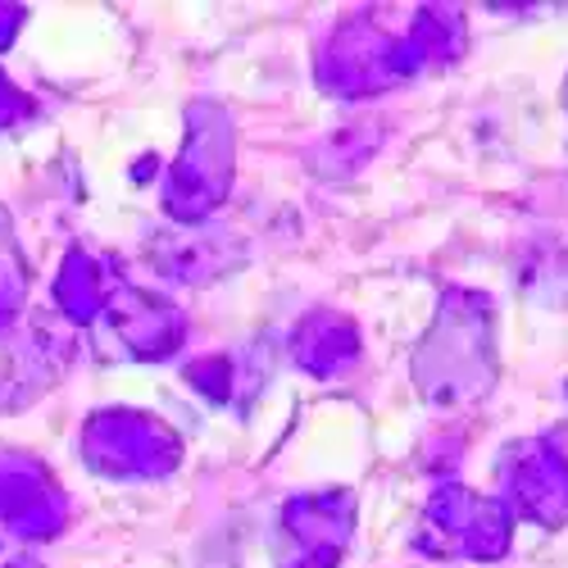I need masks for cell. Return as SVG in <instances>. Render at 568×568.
Wrapping results in <instances>:
<instances>
[{
    "mask_svg": "<svg viewBox=\"0 0 568 568\" xmlns=\"http://www.w3.org/2000/svg\"><path fill=\"white\" fill-rule=\"evenodd\" d=\"M464 51V14L455 6H423L405 37L377 28L373 14L342 23V32L323 45L318 78L337 97H368L396 87L423 69H442Z\"/></svg>",
    "mask_w": 568,
    "mask_h": 568,
    "instance_id": "6da1fadb",
    "label": "cell"
},
{
    "mask_svg": "<svg viewBox=\"0 0 568 568\" xmlns=\"http://www.w3.org/2000/svg\"><path fill=\"white\" fill-rule=\"evenodd\" d=\"M500 505L518 518L541 528L568 524V459L550 442H514L500 455Z\"/></svg>",
    "mask_w": 568,
    "mask_h": 568,
    "instance_id": "8992f818",
    "label": "cell"
},
{
    "mask_svg": "<svg viewBox=\"0 0 568 568\" xmlns=\"http://www.w3.org/2000/svg\"><path fill=\"white\" fill-rule=\"evenodd\" d=\"M292 355H296L301 368H310L318 377H333L337 368H346L359 355V337H355V327L342 314H310L296 327Z\"/></svg>",
    "mask_w": 568,
    "mask_h": 568,
    "instance_id": "9c48e42d",
    "label": "cell"
},
{
    "mask_svg": "<svg viewBox=\"0 0 568 568\" xmlns=\"http://www.w3.org/2000/svg\"><path fill=\"white\" fill-rule=\"evenodd\" d=\"M227 236L219 232H201V227H186V232H173L155 246L160 255V273L178 277V282H210L214 273L227 268Z\"/></svg>",
    "mask_w": 568,
    "mask_h": 568,
    "instance_id": "30bf717a",
    "label": "cell"
},
{
    "mask_svg": "<svg viewBox=\"0 0 568 568\" xmlns=\"http://www.w3.org/2000/svg\"><path fill=\"white\" fill-rule=\"evenodd\" d=\"M351 528H355V500L346 491L296 496L282 509V532H287L282 568H337Z\"/></svg>",
    "mask_w": 568,
    "mask_h": 568,
    "instance_id": "52a82bcc",
    "label": "cell"
},
{
    "mask_svg": "<svg viewBox=\"0 0 568 568\" xmlns=\"http://www.w3.org/2000/svg\"><path fill=\"white\" fill-rule=\"evenodd\" d=\"M514 514L491 500L473 496L459 483H442L423 509V532L418 546L433 555H464V559H500L509 550Z\"/></svg>",
    "mask_w": 568,
    "mask_h": 568,
    "instance_id": "277c9868",
    "label": "cell"
},
{
    "mask_svg": "<svg viewBox=\"0 0 568 568\" xmlns=\"http://www.w3.org/2000/svg\"><path fill=\"white\" fill-rule=\"evenodd\" d=\"M227 186H232V123L219 105H192L182 160L173 164L164 186V205L178 223H201L214 205H223Z\"/></svg>",
    "mask_w": 568,
    "mask_h": 568,
    "instance_id": "3957f363",
    "label": "cell"
},
{
    "mask_svg": "<svg viewBox=\"0 0 568 568\" xmlns=\"http://www.w3.org/2000/svg\"><path fill=\"white\" fill-rule=\"evenodd\" d=\"M232 364L227 359H201V364H192V383L201 387V392H210V400H223L227 396V383H232V373H227Z\"/></svg>",
    "mask_w": 568,
    "mask_h": 568,
    "instance_id": "7c38bea8",
    "label": "cell"
},
{
    "mask_svg": "<svg viewBox=\"0 0 568 568\" xmlns=\"http://www.w3.org/2000/svg\"><path fill=\"white\" fill-rule=\"evenodd\" d=\"M19 28V10H10V6H0V45L10 41V32Z\"/></svg>",
    "mask_w": 568,
    "mask_h": 568,
    "instance_id": "4fadbf2b",
    "label": "cell"
},
{
    "mask_svg": "<svg viewBox=\"0 0 568 568\" xmlns=\"http://www.w3.org/2000/svg\"><path fill=\"white\" fill-rule=\"evenodd\" d=\"M496 377L491 305L478 292H450L437 310L433 333L414 355V383L433 405H468L487 396Z\"/></svg>",
    "mask_w": 568,
    "mask_h": 568,
    "instance_id": "7a4b0ae2",
    "label": "cell"
},
{
    "mask_svg": "<svg viewBox=\"0 0 568 568\" xmlns=\"http://www.w3.org/2000/svg\"><path fill=\"white\" fill-rule=\"evenodd\" d=\"M55 296H60V310H64L69 318L91 323L97 314H105V305H110V296H114V277H110V268H101L97 260L69 255Z\"/></svg>",
    "mask_w": 568,
    "mask_h": 568,
    "instance_id": "8fae6325",
    "label": "cell"
},
{
    "mask_svg": "<svg viewBox=\"0 0 568 568\" xmlns=\"http://www.w3.org/2000/svg\"><path fill=\"white\" fill-rule=\"evenodd\" d=\"M87 464L105 478H160L178 464V437L160 418L136 409H105L87 423Z\"/></svg>",
    "mask_w": 568,
    "mask_h": 568,
    "instance_id": "5b68a950",
    "label": "cell"
},
{
    "mask_svg": "<svg viewBox=\"0 0 568 568\" xmlns=\"http://www.w3.org/2000/svg\"><path fill=\"white\" fill-rule=\"evenodd\" d=\"M105 314L114 323L119 342L128 346V355H136V359H164L186 337L182 310L169 305V301H160V296L136 292V287H114Z\"/></svg>",
    "mask_w": 568,
    "mask_h": 568,
    "instance_id": "ba28073f",
    "label": "cell"
}]
</instances>
